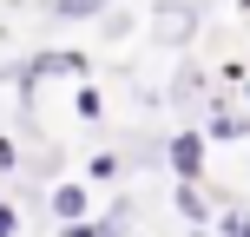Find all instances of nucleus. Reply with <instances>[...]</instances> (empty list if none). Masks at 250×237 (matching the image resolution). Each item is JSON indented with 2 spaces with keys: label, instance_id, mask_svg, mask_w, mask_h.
Here are the masks:
<instances>
[{
  "label": "nucleus",
  "instance_id": "f257e3e1",
  "mask_svg": "<svg viewBox=\"0 0 250 237\" xmlns=\"http://www.w3.org/2000/svg\"><path fill=\"white\" fill-rule=\"evenodd\" d=\"M86 73H92V60L73 53V46H46V53H33L26 66H13V79H20L26 92H33L40 79H86Z\"/></svg>",
  "mask_w": 250,
  "mask_h": 237
},
{
  "label": "nucleus",
  "instance_id": "f03ea898",
  "mask_svg": "<svg viewBox=\"0 0 250 237\" xmlns=\"http://www.w3.org/2000/svg\"><path fill=\"white\" fill-rule=\"evenodd\" d=\"M204 125H178L171 138H165V165H171L178 178H204Z\"/></svg>",
  "mask_w": 250,
  "mask_h": 237
},
{
  "label": "nucleus",
  "instance_id": "7ed1b4c3",
  "mask_svg": "<svg viewBox=\"0 0 250 237\" xmlns=\"http://www.w3.org/2000/svg\"><path fill=\"white\" fill-rule=\"evenodd\" d=\"M46 211L60 217V224H66V217H86V211H92V185H86V178H66V185H53V191H46Z\"/></svg>",
  "mask_w": 250,
  "mask_h": 237
},
{
  "label": "nucleus",
  "instance_id": "20e7f679",
  "mask_svg": "<svg viewBox=\"0 0 250 237\" xmlns=\"http://www.w3.org/2000/svg\"><path fill=\"white\" fill-rule=\"evenodd\" d=\"M204 138H217V145H237V138H250V112H224V106H217V112L204 119Z\"/></svg>",
  "mask_w": 250,
  "mask_h": 237
},
{
  "label": "nucleus",
  "instance_id": "39448f33",
  "mask_svg": "<svg viewBox=\"0 0 250 237\" xmlns=\"http://www.w3.org/2000/svg\"><path fill=\"white\" fill-rule=\"evenodd\" d=\"M191 26H198V7H178V0H171V7H158V40H171V46H178V40H191Z\"/></svg>",
  "mask_w": 250,
  "mask_h": 237
},
{
  "label": "nucleus",
  "instance_id": "423d86ee",
  "mask_svg": "<svg viewBox=\"0 0 250 237\" xmlns=\"http://www.w3.org/2000/svg\"><path fill=\"white\" fill-rule=\"evenodd\" d=\"M171 204H178V217H191V224H211V204H204V191H198V178H178V191H171Z\"/></svg>",
  "mask_w": 250,
  "mask_h": 237
},
{
  "label": "nucleus",
  "instance_id": "0eeeda50",
  "mask_svg": "<svg viewBox=\"0 0 250 237\" xmlns=\"http://www.w3.org/2000/svg\"><path fill=\"white\" fill-rule=\"evenodd\" d=\"M60 237H125V224L119 217H66Z\"/></svg>",
  "mask_w": 250,
  "mask_h": 237
},
{
  "label": "nucleus",
  "instance_id": "6e6552de",
  "mask_svg": "<svg viewBox=\"0 0 250 237\" xmlns=\"http://www.w3.org/2000/svg\"><path fill=\"white\" fill-rule=\"evenodd\" d=\"M60 20H105V0H46Z\"/></svg>",
  "mask_w": 250,
  "mask_h": 237
},
{
  "label": "nucleus",
  "instance_id": "1a4fd4ad",
  "mask_svg": "<svg viewBox=\"0 0 250 237\" xmlns=\"http://www.w3.org/2000/svg\"><path fill=\"white\" fill-rule=\"evenodd\" d=\"M119 172H125V158H119V151H99V158L86 165V185H92V178H99V185H112Z\"/></svg>",
  "mask_w": 250,
  "mask_h": 237
},
{
  "label": "nucleus",
  "instance_id": "9d476101",
  "mask_svg": "<svg viewBox=\"0 0 250 237\" xmlns=\"http://www.w3.org/2000/svg\"><path fill=\"white\" fill-rule=\"evenodd\" d=\"M73 112H79V119H105V99H99V86H79Z\"/></svg>",
  "mask_w": 250,
  "mask_h": 237
},
{
  "label": "nucleus",
  "instance_id": "9b49d317",
  "mask_svg": "<svg viewBox=\"0 0 250 237\" xmlns=\"http://www.w3.org/2000/svg\"><path fill=\"white\" fill-rule=\"evenodd\" d=\"M217 237H250V211H224L217 217Z\"/></svg>",
  "mask_w": 250,
  "mask_h": 237
},
{
  "label": "nucleus",
  "instance_id": "f8f14e48",
  "mask_svg": "<svg viewBox=\"0 0 250 237\" xmlns=\"http://www.w3.org/2000/svg\"><path fill=\"white\" fill-rule=\"evenodd\" d=\"M0 172H20V145H13L7 132H0Z\"/></svg>",
  "mask_w": 250,
  "mask_h": 237
},
{
  "label": "nucleus",
  "instance_id": "ddd939ff",
  "mask_svg": "<svg viewBox=\"0 0 250 237\" xmlns=\"http://www.w3.org/2000/svg\"><path fill=\"white\" fill-rule=\"evenodd\" d=\"M13 231H20V211H13V204L0 198V237H13Z\"/></svg>",
  "mask_w": 250,
  "mask_h": 237
},
{
  "label": "nucleus",
  "instance_id": "4468645a",
  "mask_svg": "<svg viewBox=\"0 0 250 237\" xmlns=\"http://www.w3.org/2000/svg\"><path fill=\"white\" fill-rule=\"evenodd\" d=\"M237 86H244V106H250V73H244V79H237Z\"/></svg>",
  "mask_w": 250,
  "mask_h": 237
},
{
  "label": "nucleus",
  "instance_id": "2eb2a0df",
  "mask_svg": "<svg viewBox=\"0 0 250 237\" xmlns=\"http://www.w3.org/2000/svg\"><path fill=\"white\" fill-rule=\"evenodd\" d=\"M13 237H20V231H13Z\"/></svg>",
  "mask_w": 250,
  "mask_h": 237
}]
</instances>
